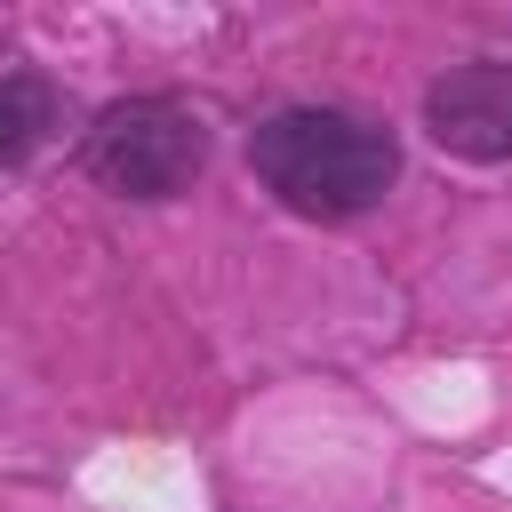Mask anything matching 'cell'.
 Segmentation results:
<instances>
[{
  "mask_svg": "<svg viewBox=\"0 0 512 512\" xmlns=\"http://www.w3.org/2000/svg\"><path fill=\"white\" fill-rule=\"evenodd\" d=\"M248 168H256V184H264L288 216L344 224V216H368V208L392 192L400 144H392V128L368 120V112H344V104H288V112L256 120Z\"/></svg>",
  "mask_w": 512,
  "mask_h": 512,
  "instance_id": "cell-1",
  "label": "cell"
},
{
  "mask_svg": "<svg viewBox=\"0 0 512 512\" xmlns=\"http://www.w3.org/2000/svg\"><path fill=\"white\" fill-rule=\"evenodd\" d=\"M64 104L40 72H0V168H24L48 136H56Z\"/></svg>",
  "mask_w": 512,
  "mask_h": 512,
  "instance_id": "cell-4",
  "label": "cell"
},
{
  "mask_svg": "<svg viewBox=\"0 0 512 512\" xmlns=\"http://www.w3.org/2000/svg\"><path fill=\"white\" fill-rule=\"evenodd\" d=\"M80 168L128 200H176L208 168V128L176 96H128L96 112V128L80 136Z\"/></svg>",
  "mask_w": 512,
  "mask_h": 512,
  "instance_id": "cell-2",
  "label": "cell"
},
{
  "mask_svg": "<svg viewBox=\"0 0 512 512\" xmlns=\"http://www.w3.org/2000/svg\"><path fill=\"white\" fill-rule=\"evenodd\" d=\"M424 136H432L448 160H472V168L512 160V64H504V56L448 64V72L424 88Z\"/></svg>",
  "mask_w": 512,
  "mask_h": 512,
  "instance_id": "cell-3",
  "label": "cell"
}]
</instances>
